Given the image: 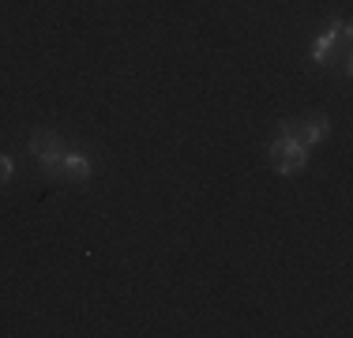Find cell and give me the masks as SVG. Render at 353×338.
<instances>
[{"label": "cell", "mask_w": 353, "mask_h": 338, "mask_svg": "<svg viewBox=\"0 0 353 338\" xmlns=\"http://www.w3.org/2000/svg\"><path fill=\"white\" fill-rule=\"evenodd\" d=\"M267 155H271V162L282 177H293V173H301V169L308 166V147L297 135V121H282L279 124V139L267 147Z\"/></svg>", "instance_id": "6da1fadb"}, {"label": "cell", "mask_w": 353, "mask_h": 338, "mask_svg": "<svg viewBox=\"0 0 353 338\" xmlns=\"http://www.w3.org/2000/svg\"><path fill=\"white\" fill-rule=\"evenodd\" d=\"M30 155L41 162V173L49 181H61V162H64V139L57 132H34L30 135Z\"/></svg>", "instance_id": "7a4b0ae2"}, {"label": "cell", "mask_w": 353, "mask_h": 338, "mask_svg": "<svg viewBox=\"0 0 353 338\" xmlns=\"http://www.w3.org/2000/svg\"><path fill=\"white\" fill-rule=\"evenodd\" d=\"M327 132H331V121H327L323 113H312V117H305V121L297 124V135H301L305 147H316L319 139H327Z\"/></svg>", "instance_id": "3957f363"}, {"label": "cell", "mask_w": 353, "mask_h": 338, "mask_svg": "<svg viewBox=\"0 0 353 338\" xmlns=\"http://www.w3.org/2000/svg\"><path fill=\"white\" fill-rule=\"evenodd\" d=\"M90 173H94V166H90V158L75 155V150H64V162H61V177H68V181H87Z\"/></svg>", "instance_id": "277c9868"}, {"label": "cell", "mask_w": 353, "mask_h": 338, "mask_svg": "<svg viewBox=\"0 0 353 338\" xmlns=\"http://www.w3.org/2000/svg\"><path fill=\"white\" fill-rule=\"evenodd\" d=\"M342 38V23H327L323 34H319V41H316V49H312V61L316 64H327V53L334 49V41Z\"/></svg>", "instance_id": "5b68a950"}, {"label": "cell", "mask_w": 353, "mask_h": 338, "mask_svg": "<svg viewBox=\"0 0 353 338\" xmlns=\"http://www.w3.org/2000/svg\"><path fill=\"white\" fill-rule=\"evenodd\" d=\"M12 173H15V162H12L8 155H0V184L12 181Z\"/></svg>", "instance_id": "8992f818"}]
</instances>
